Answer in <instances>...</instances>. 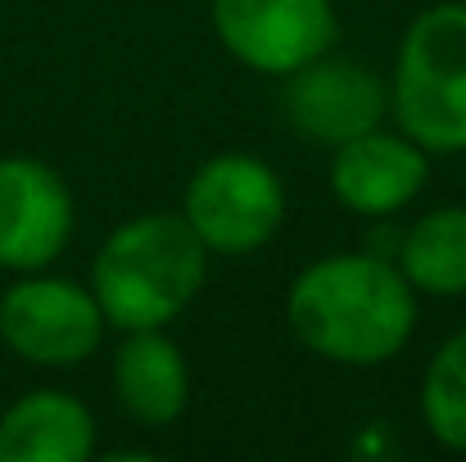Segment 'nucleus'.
<instances>
[{
	"instance_id": "1",
	"label": "nucleus",
	"mask_w": 466,
	"mask_h": 462,
	"mask_svg": "<svg viewBox=\"0 0 466 462\" xmlns=\"http://www.w3.org/2000/svg\"><path fill=\"white\" fill-rule=\"evenodd\" d=\"M286 322L317 358L376 367L408 344L417 322V291L380 254H330L290 282Z\"/></svg>"
},
{
	"instance_id": "2",
	"label": "nucleus",
	"mask_w": 466,
	"mask_h": 462,
	"mask_svg": "<svg viewBox=\"0 0 466 462\" xmlns=\"http://www.w3.org/2000/svg\"><path fill=\"white\" fill-rule=\"evenodd\" d=\"M208 250L181 213H141L109 231L91 263V291L118 331L167 326L204 286Z\"/></svg>"
},
{
	"instance_id": "3",
	"label": "nucleus",
	"mask_w": 466,
	"mask_h": 462,
	"mask_svg": "<svg viewBox=\"0 0 466 462\" xmlns=\"http://www.w3.org/2000/svg\"><path fill=\"white\" fill-rule=\"evenodd\" d=\"M390 109L426 154H466V5L444 0L412 18L394 59Z\"/></svg>"
},
{
	"instance_id": "4",
	"label": "nucleus",
	"mask_w": 466,
	"mask_h": 462,
	"mask_svg": "<svg viewBox=\"0 0 466 462\" xmlns=\"http://www.w3.org/2000/svg\"><path fill=\"white\" fill-rule=\"evenodd\" d=\"M181 218L208 254H254L286 222V186L254 154H218L186 181Z\"/></svg>"
},
{
	"instance_id": "5",
	"label": "nucleus",
	"mask_w": 466,
	"mask_h": 462,
	"mask_svg": "<svg viewBox=\"0 0 466 462\" xmlns=\"http://www.w3.org/2000/svg\"><path fill=\"white\" fill-rule=\"evenodd\" d=\"M0 340L36 367H77L105 340L96 291L64 277H27L0 295Z\"/></svg>"
},
{
	"instance_id": "6",
	"label": "nucleus",
	"mask_w": 466,
	"mask_h": 462,
	"mask_svg": "<svg viewBox=\"0 0 466 462\" xmlns=\"http://www.w3.org/2000/svg\"><path fill=\"white\" fill-rule=\"evenodd\" d=\"M218 41L254 73L286 77L335 46L330 0H208Z\"/></svg>"
},
{
	"instance_id": "7",
	"label": "nucleus",
	"mask_w": 466,
	"mask_h": 462,
	"mask_svg": "<svg viewBox=\"0 0 466 462\" xmlns=\"http://www.w3.org/2000/svg\"><path fill=\"white\" fill-rule=\"evenodd\" d=\"M286 96H281V109H286V123L309 141V146H344L371 128L385 123L390 114V91L385 82L358 64V59H335L330 50L309 59L304 68L286 73Z\"/></svg>"
},
{
	"instance_id": "8",
	"label": "nucleus",
	"mask_w": 466,
	"mask_h": 462,
	"mask_svg": "<svg viewBox=\"0 0 466 462\" xmlns=\"http://www.w3.org/2000/svg\"><path fill=\"white\" fill-rule=\"evenodd\" d=\"M73 236V195L41 159H0V268L36 272Z\"/></svg>"
},
{
	"instance_id": "9",
	"label": "nucleus",
	"mask_w": 466,
	"mask_h": 462,
	"mask_svg": "<svg viewBox=\"0 0 466 462\" xmlns=\"http://www.w3.org/2000/svg\"><path fill=\"white\" fill-rule=\"evenodd\" d=\"M426 177H431L426 150L412 137L385 132V128H371V132L335 146V159H330L335 200L362 218H390V213L408 209L421 195Z\"/></svg>"
},
{
	"instance_id": "10",
	"label": "nucleus",
	"mask_w": 466,
	"mask_h": 462,
	"mask_svg": "<svg viewBox=\"0 0 466 462\" xmlns=\"http://www.w3.org/2000/svg\"><path fill=\"white\" fill-rule=\"evenodd\" d=\"M114 395L123 413L141 426H172L190 399V372L181 349L163 335V326L127 331L114 354Z\"/></svg>"
},
{
	"instance_id": "11",
	"label": "nucleus",
	"mask_w": 466,
	"mask_h": 462,
	"mask_svg": "<svg viewBox=\"0 0 466 462\" xmlns=\"http://www.w3.org/2000/svg\"><path fill=\"white\" fill-rule=\"evenodd\" d=\"M96 449V422L64 390H32L0 417V462H82Z\"/></svg>"
},
{
	"instance_id": "12",
	"label": "nucleus",
	"mask_w": 466,
	"mask_h": 462,
	"mask_svg": "<svg viewBox=\"0 0 466 462\" xmlns=\"http://www.w3.org/2000/svg\"><path fill=\"white\" fill-rule=\"evenodd\" d=\"M399 272L412 282V291L453 300L466 295V209L444 204L426 218H417L399 245Z\"/></svg>"
},
{
	"instance_id": "13",
	"label": "nucleus",
	"mask_w": 466,
	"mask_h": 462,
	"mask_svg": "<svg viewBox=\"0 0 466 462\" xmlns=\"http://www.w3.org/2000/svg\"><path fill=\"white\" fill-rule=\"evenodd\" d=\"M421 413L444 449L466 454V331L449 335L421 381Z\"/></svg>"
}]
</instances>
